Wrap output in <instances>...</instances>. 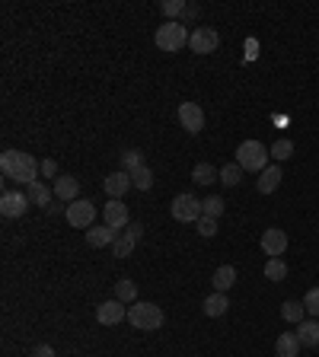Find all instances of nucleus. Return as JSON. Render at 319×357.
<instances>
[{"mask_svg":"<svg viewBox=\"0 0 319 357\" xmlns=\"http://www.w3.org/2000/svg\"><path fill=\"white\" fill-rule=\"evenodd\" d=\"M86 243H90L93 249H102V246H115V230L112 227H90L86 230Z\"/></svg>","mask_w":319,"mask_h":357,"instance_id":"6ab92c4d","label":"nucleus"},{"mask_svg":"<svg viewBox=\"0 0 319 357\" xmlns=\"http://www.w3.org/2000/svg\"><path fill=\"white\" fill-rule=\"evenodd\" d=\"M115 300H121V303H134V300H137V284H134V281L121 278L119 284H115Z\"/></svg>","mask_w":319,"mask_h":357,"instance_id":"a878e982","label":"nucleus"},{"mask_svg":"<svg viewBox=\"0 0 319 357\" xmlns=\"http://www.w3.org/2000/svg\"><path fill=\"white\" fill-rule=\"evenodd\" d=\"M201 310H204V316H211V319H217V316H227L230 310V300H227V293H211L208 300L201 303Z\"/></svg>","mask_w":319,"mask_h":357,"instance_id":"a211bd4d","label":"nucleus"},{"mask_svg":"<svg viewBox=\"0 0 319 357\" xmlns=\"http://www.w3.org/2000/svg\"><path fill=\"white\" fill-rule=\"evenodd\" d=\"M26 195H29V201L32 204H42V208H45V204L51 201L55 188H48L45 182H32V185H26Z\"/></svg>","mask_w":319,"mask_h":357,"instance_id":"5701e85b","label":"nucleus"},{"mask_svg":"<svg viewBox=\"0 0 319 357\" xmlns=\"http://www.w3.org/2000/svg\"><path fill=\"white\" fill-rule=\"evenodd\" d=\"M214 233H217V220H214V217H201L198 220V236L211 239Z\"/></svg>","mask_w":319,"mask_h":357,"instance_id":"72a5a7b5","label":"nucleus"},{"mask_svg":"<svg viewBox=\"0 0 319 357\" xmlns=\"http://www.w3.org/2000/svg\"><path fill=\"white\" fill-rule=\"evenodd\" d=\"M201 208H204V217H214V220H217L220 214H224V201H220L217 195L204 198V201H201Z\"/></svg>","mask_w":319,"mask_h":357,"instance_id":"7c9ffc66","label":"nucleus"},{"mask_svg":"<svg viewBox=\"0 0 319 357\" xmlns=\"http://www.w3.org/2000/svg\"><path fill=\"white\" fill-rule=\"evenodd\" d=\"M121 319H128V310L121 300H106L96 306V322L99 325H119Z\"/></svg>","mask_w":319,"mask_h":357,"instance_id":"9b49d317","label":"nucleus"},{"mask_svg":"<svg viewBox=\"0 0 319 357\" xmlns=\"http://www.w3.org/2000/svg\"><path fill=\"white\" fill-rule=\"evenodd\" d=\"M179 125H182L189 134H201V131H204V112H201L198 102H182V106H179Z\"/></svg>","mask_w":319,"mask_h":357,"instance_id":"6e6552de","label":"nucleus"},{"mask_svg":"<svg viewBox=\"0 0 319 357\" xmlns=\"http://www.w3.org/2000/svg\"><path fill=\"white\" fill-rule=\"evenodd\" d=\"M211 284H214V291H217V293H227L230 287L237 284V268H233V265H220L217 271H214V278H211Z\"/></svg>","mask_w":319,"mask_h":357,"instance_id":"aec40b11","label":"nucleus"},{"mask_svg":"<svg viewBox=\"0 0 319 357\" xmlns=\"http://www.w3.org/2000/svg\"><path fill=\"white\" fill-rule=\"evenodd\" d=\"M141 223H131L128 227V233H121L119 239H115V246H112V256H119V258H128L131 252H134V246L141 243Z\"/></svg>","mask_w":319,"mask_h":357,"instance_id":"ddd939ff","label":"nucleus"},{"mask_svg":"<svg viewBox=\"0 0 319 357\" xmlns=\"http://www.w3.org/2000/svg\"><path fill=\"white\" fill-rule=\"evenodd\" d=\"M265 278L278 284V281H284V278H287V265H284L281 258H268V265H265Z\"/></svg>","mask_w":319,"mask_h":357,"instance_id":"c85d7f7f","label":"nucleus"},{"mask_svg":"<svg viewBox=\"0 0 319 357\" xmlns=\"http://www.w3.org/2000/svg\"><path fill=\"white\" fill-rule=\"evenodd\" d=\"M303 312H307V306H303L300 300H287L281 306V319L284 322H294V325H300L303 322Z\"/></svg>","mask_w":319,"mask_h":357,"instance_id":"b1692460","label":"nucleus"},{"mask_svg":"<svg viewBox=\"0 0 319 357\" xmlns=\"http://www.w3.org/2000/svg\"><path fill=\"white\" fill-rule=\"evenodd\" d=\"M128 322H131L137 332H156L163 325V310H160L156 303L137 300L134 306H128Z\"/></svg>","mask_w":319,"mask_h":357,"instance_id":"7ed1b4c3","label":"nucleus"},{"mask_svg":"<svg viewBox=\"0 0 319 357\" xmlns=\"http://www.w3.org/2000/svg\"><path fill=\"white\" fill-rule=\"evenodd\" d=\"M185 7H189V3H182V0H163V7L160 10H163L169 19H176V16H182L185 13Z\"/></svg>","mask_w":319,"mask_h":357,"instance_id":"2f4dec72","label":"nucleus"},{"mask_svg":"<svg viewBox=\"0 0 319 357\" xmlns=\"http://www.w3.org/2000/svg\"><path fill=\"white\" fill-rule=\"evenodd\" d=\"M29 195L26 192H7L3 198H0V214L3 217H23V214L29 211Z\"/></svg>","mask_w":319,"mask_h":357,"instance_id":"f8f14e48","label":"nucleus"},{"mask_svg":"<svg viewBox=\"0 0 319 357\" xmlns=\"http://www.w3.org/2000/svg\"><path fill=\"white\" fill-rule=\"evenodd\" d=\"M55 195L61 198L64 204L77 201V198H80V182H77L73 175H61V179L55 182Z\"/></svg>","mask_w":319,"mask_h":357,"instance_id":"dca6fc26","label":"nucleus"},{"mask_svg":"<svg viewBox=\"0 0 319 357\" xmlns=\"http://www.w3.org/2000/svg\"><path fill=\"white\" fill-rule=\"evenodd\" d=\"M64 217H67L71 227L90 230L93 223H96V204L86 201V198H77V201H71L67 208H64Z\"/></svg>","mask_w":319,"mask_h":357,"instance_id":"423d86ee","label":"nucleus"},{"mask_svg":"<svg viewBox=\"0 0 319 357\" xmlns=\"http://www.w3.org/2000/svg\"><path fill=\"white\" fill-rule=\"evenodd\" d=\"M268 153L274 156V163H284V160H291L294 156V144L287 138H281V140H274V147L268 150Z\"/></svg>","mask_w":319,"mask_h":357,"instance_id":"c756f323","label":"nucleus"},{"mask_svg":"<svg viewBox=\"0 0 319 357\" xmlns=\"http://www.w3.org/2000/svg\"><path fill=\"white\" fill-rule=\"evenodd\" d=\"M42 175H45V179L58 175V163H55V160H42Z\"/></svg>","mask_w":319,"mask_h":357,"instance_id":"f704fd0d","label":"nucleus"},{"mask_svg":"<svg viewBox=\"0 0 319 357\" xmlns=\"http://www.w3.org/2000/svg\"><path fill=\"white\" fill-rule=\"evenodd\" d=\"M102 188L109 192V198H125V192H128V188H134V185H131V175H128L125 169H119V173H109V175H106Z\"/></svg>","mask_w":319,"mask_h":357,"instance_id":"4468645a","label":"nucleus"},{"mask_svg":"<svg viewBox=\"0 0 319 357\" xmlns=\"http://www.w3.org/2000/svg\"><path fill=\"white\" fill-rule=\"evenodd\" d=\"M191 182H198V185L220 182V169H214L211 163H195V169H191Z\"/></svg>","mask_w":319,"mask_h":357,"instance_id":"4be33fe9","label":"nucleus"},{"mask_svg":"<svg viewBox=\"0 0 319 357\" xmlns=\"http://www.w3.org/2000/svg\"><path fill=\"white\" fill-rule=\"evenodd\" d=\"M284 249H287V233L278 227H268L262 233V252L268 258H281L284 256Z\"/></svg>","mask_w":319,"mask_h":357,"instance_id":"9d476101","label":"nucleus"},{"mask_svg":"<svg viewBox=\"0 0 319 357\" xmlns=\"http://www.w3.org/2000/svg\"><path fill=\"white\" fill-rule=\"evenodd\" d=\"M195 16H198V10H195V7H185V13H182V19H195Z\"/></svg>","mask_w":319,"mask_h":357,"instance_id":"e433bc0d","label":"nucleus"},{"mask_svg":"<svg viewBox=\"0 0 319 357\" xmlns=\"http://www.w3.org/2000/svg\"><path fill=\"white\" fill-rule=\"evenodd\" d=\"M268 160H272V153L265 150L262 140H243L237 147V163L243 173H265L268 169Z\"/></svg>","mask_w":319,"mask_h":357,"instance_id":"f03ea898","label":"nucleus"},{"mask_svg":"<svg viewBox=\"0 0 319 357\" xmlns=\"http://www.w3.org/2000/svg\"><path fill=\"white\" fill-rule=\"evenodd\" d=\"M274 354L278 357H297L300 354V338H297V332H281V335L274 338Z\"/></svg>","mask_w":319,"mask_h":357,"instance_id":"2eb2a0df","label":"nucleus"},{"mask_svg":"<svg viewBox=\"0 0 319 357\" xmlns=\"http://www.w3.org/2000/svg\"><path fill=\"white\" fill-rule=\"evenodd\" d=\"M189 38H191V32L185 29V23H179V19H169L166 26H160L156 29V36H154V42H156V48L160 51H182L185 45H189Z\"/></svg>","mask_w":319,"mask_h":357,"instance_id":"20e7f679","label":"nucleus"},{"mask_svg":"<svg viewBox=\"0 0 319 357\" xmlns=\"http://www.w3.org/2000/svg\"><path fill=\"white\" fill-rule=\"evenodd\" d=\"M141 166H144V153H141V150L131 147V150L121 153V169H125V173H134V169H141Z\"/></svg>","mask_w":319,"mask_h":357,"instance_id":"cd10ccee","label":"nucleus"},{"mask_svg":"<svg viewBox=\"0 0 319 357\" xmlns=\"http://www.w3.org/2000/svg\"><path fill=\"white\" fill-rule=\"evenodd\" d=\"M128 175H131V185H134L137 192H147L154 185V173L147 166H141V169H134V173H128Z\"/></svg>","mask_w":319,"mask_h":357,"instance_id":"bb28decb","label":"nucleus"},{"mask_svg":"<svg viewBox=\"0 0 319 357\" xmlns=\"http://www.w3.org/2000/svg\"><path fill=\"white\" fill-rule=\"evenodd\" d=\"M169 211H173V220H179V223H198L204 217V208H201L195 195H176Z\"/></svg>","mask_w":319,"mask_h":357,"instance_id":"39448f33","label":"nucleus"},{"mask_svg":"<svg viewBox=\"0 0 319 357\" xmlns=\"http://www.w3.org/2000/svg\"><path fill=\"white\" fill-rule=\"evenodd\" d=\"M220 182L227 185V188H237L239 182H243V169H239V163H227L224 169H220Z\"/></svg>","mask_w":319,"mask_h":357,"instance_id":"393cba45","label":"nucleus"},{"mask_svg":"<svg viewBox=\"0 0 319 357\" xmlns=\"http://www.w3.org/2000/svg\"><path fill=\"white\" fill-rule=\"evenodd\" d=\"M32 357H55V348H51V345H38V348L32 351Z\"/></svg>","mask_w":319,"mask_h":357,"instance_id":"c9c22d12","label":"nucleus"},{"mask_svg":"<svg viewBox=\"0 0 319 357\" xmlns=\"http://www.w3.org/2000/svg\"><path fill=\"white\" fill-rule=\"evenodd\" d=\"M217 45H220V36L208 26H198L189 38V48L195 55H211V51H217Z\"/></svg>","mask_w":319,"mask_h":357,"instance_id":"0eeeda50","label":"nucleus"},{"mask_svg":"<svg viewBox=\"0 0 319 357\" xmlns=\"http://www.w3.org/2000/svg\"><path fill=\"white\" fill-rule=\"evenodd\" d=\"M303 306H307V312H310V316H319V287H310V291H307V297H303Z\"/></svg>","mask_w":319,"mask_h":357,"instance_id":"473e14b6","label":"nucleus"},{"mask_svg":"<svg viewBox=\"0 0 319 357\" xmlns=\"http://www.w3.org/2000/svg\"><path fill=\"white\" fill-rule=\"evenodd\" d=\"M102 217H106V227H112L119 233L121 227H131V214H128V204H121V198H112L106 208H102Z\"/></svg>","mask_w":319,"mask_h":357,"instance_id":"1a4fd4ad","label":"nucleus"},{"mask_svg":"<svg viewBox=\"0 0 319 357\" xmlns=\"http://www.w3.org/2000/svg\"><path fill=\"white\" fill-rule=\"evenodd\" d=\"M0 169H3L7 179H16L19 185H32L38 182L36 175L42 173V163L32 153H23V150H3L0 153Z\"/></svg>","mask_w":319,"mask_h":357,"instance_id":"f257e3e1","label":"nucleus"},{"mask_svg":"<svg viewBox=\"0 0 319 357\" xmlns=\"http://www.w3.org/2000/svg\"><path fill=\"white\" fill-rule=\"evenodd\" d=\"M297 338H300V348H316L319 345V322L307 319L297 325Z\"/></svg>","mask_w":319,"mask_h":357,"instance_id":"412c9836","label":"nucleus"},{"mask_svg":"<svg viewBox=\"0 0 319 357\" xmlns=\"http://www.w3.org/2000/svg\"><path fill=\"white\" fill-rule=\"evenodd\" d=\"M281 166L274 163V166H268V169H265V173H259V182H255V188H259V192L262 195H272L274 188H278V185H281Z\"/></svg>","mask_w":319,"mask_h":357,"instance_id":"f3484780","label":"nucleus"}]
</instances>
